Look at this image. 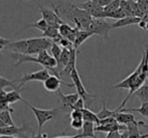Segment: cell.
Listing matches in <instances>:
<instances>
[{
  "instance_id": "cell-17",
  "label": "cell",
  "mask_w": 148,
  "mask_h": 138,
  "mask_svg": "<svg viewBox=\"0 0 148 138\" xmlns=\"http://www.w3.org/2000/svg\"><path fill=\"white\" fill-rule=\"evenodd\" d=\"M92 35H94V33L90 30H80L79 29L78 33H77L76 39L74 41V49H78L89 37H91Z\"/></svg>"
},
{
  "instance_id": "cell-9",
  "label": "cell",
  "mask_w": 148,
  "mask_h": 138,
  "mask_svg": "<svg viewBox=\"0 0 148 138\" xmlns=\"http://www.w3.org/2000/svg\"><path fill=\"white\" fill-rule=\"evenodd\" d=\"M60 85H64L69 88L75 87L74 84H68L60 80V77L56 76V75H51L47 80L43 82V88L47 90V92H51V93H57L60 89Z\"/></svg>"
},
{
  "instance_id": "cell-15",
  "label": "cell",
  "mask_w": 148,
  "mask_h": 138,
  "mask_svg": "<svg viewBox=\"0 0 148 138\" xmlns=\"http://www.w3.org/2000/svg\"><path fill=\"white\" fill-rule=\"evenodd\" d=\"M6 88H11L12 90H16V91L19 92L21 90V86L18 83V79L9 80V79H6L4 77L0 76V92L5 91Z\"/></svg>"
},
{
  "instance_id": "cell-27",
  "label": "cell",
  "mask_w": 148,
  "mask_h": 138,
  "mask_svg": "<svg viewBox=\"0 0 148 138\" xmlns=\"http://www.w3.org/2000/svg\"><path fill=\"white\" fill-rule=\"evenodd\" d=\"M9 105V102H8L7 98H6V91H1L0 92V111L10 110L12 112H14V110Z\"/></svg>"
},
{
  "instance_id": "cell-44",
  "label": "cell",
  "mask_w": 148,
  "mask_h": 138,
  "mask_svg": "<svg viewBox=\"0 0 148 138\" xmlns=\"http://www.w3.org/2000/svg\"><path fill=\"white\" fill-rule=\"evenodd\" d=\"M0 127H5V124H4V123L2 122L1 120H0Z\"/></svg>"
},
{
  "instance_id": "cell-25",
  "label": "cell",
  "mask_w": 148,
  "mask_h": 138,
  "mask_svg": "<svg viewBox=\"0 0 148 138\" xmlns=\"http://www.w3.org/2000/svg\"><path fill=\"white\" fill-rule=\"evenodd\" d=\"M49 23L47 22V20H45L43 18H41V19L37 20V21L33 22V23L28 24V25L26 26V28L33 27V28H36V29H38V30L42 31V32H45V31L49 28Z\"/></svg>"
},
{
  "instance_id": "cell-26",
  "label": "cell",
  "mask_w": 148,
  "mask_h": 138,
  "mask_svg": "<svg viewBox=\"0 0 148 138\" xmlns=\"http://www.w3.org/2000/svg\"><path fill=\"white\" fill-rule=\"evenodd\" d=\"M126 14L125 12L123 11L121 8H119L118 10L116 11H113V12H105L104 11L103 13V18H113V19H121V18L125 17Z\"/></svg>"
},
{
  "instance_id": "cell-13",
  "label": "cell",
  "mask_w": 148,
  "mask_h": 138,
  "mask_svg": "<svg viewBox=\"0 0 148 138\" xmlns=\"http://www.w3.org/2000/svg\"><path fill=\"white\" fill-rule=\"evenodd\" d=\"M140 21H141L140 17H136V16H125V17L118 19L116 22L112 23V28H120L128 25H134V24H138Z\"/></svg>"
},
{
  "instance_id": "cell-11",
  "label": "cell",
  "mask_w": 148,
  "mask_h": 138,
  "mask_svg": "<svg viewBox=\"0 0 148 138\" xmlns=\"http://www.w3.org/2000/svg\"><path fill=\"white\" fill-rule=\"evenodd\" d=\"M58 98H59L60 104H62V108L64 109H70L72 111L74 105L77 103V101L80 98V95L78 93H74V94H69V95H64L62 92V90H59L57 92Z\"/></svg>"
},
{
  "instance_id": "cell-21",
  "label": "cell",
  "mask_w": 148,
  "mask_h": 138,
  "mask_svg": "<svg viewBox=\"0 0 148 138\" xmlns=\"http://www.w3.org/2000/svg\"><path fill=\"white\" fill-rule=\"evenodd\" d=\"M122 112H137L139 113V114H141L142 116L144 117H147L148 118V102H146V103H142L141 104V106L139 108H123Z\"/></svg>"
},
{
  "instance_id": "cell-2",
  "label": "cell",
  "mask_w": 148,
  "mask_h": 138,
  "mask_svg": "<svg viewBox=\"0 0 148 138\" xmlns=\"http://www.w3.org/2000/svg\"><path fill=\"white\" fill-rule=\"evenodd\" d=\"M23 103L33 112L35 119L37 121V125H38V134H41V129H42L43 125L56 116L58 109H39V108L30 105L25 100L23 101Z\"/></svg>"
},
{
  "instance_id": "cell-18",
  "label": "cell",
  "mask_w": 148,
  "mask_h": 138,
  "mask_svg": "<svg viewBox=\"0 0 148 138\" xmlns=\"http://www.w3.org/2000/svg\"><path fill=\"white\" fill-rule=\"evenodd\" d=\"M95 127L96 124L93 122H89V121H84V125H83V132L82 134L83 138H99L95 135Z\"/></svg>"
},
{
  "instance_id": "cell-38",
  "label": "cell",
  "mask_w": 148,
  "mask_h": 138,
  "mask_svg": "<svg viewBox=\"0 0 148 138\" xmlns=\"http://www.w3.org/2000/svg\"><path fill=\"white\" fill-rule=\"evenodd\" d=\"M39 136H40V138H49L47 136V133H41V134H39ZM55 138H83V137L82 134H77V135H73V136H58Z\"/></svg>"
},
{
  "instance_id": "cell-8",
  "label": "cell",
  "mask_w": 148,
  "mask_h": 138,
  "mask_svg": "<svg viewBox=\"0 0 148 138\" xmlns=\"http://www.w3.org/2000/svg\"><path fill=\"white\" fill-rule=\"evenodd\" d=\"M39 12H40L43 19L47 20L49 25L60 27V24L64 23V20L60 18V16L58 14V12L56 11V10H51V9H49V8L40 6V7H39Z\"/></svg>"
},
{
  "instance_id": "cell-24",
  "label": "cell",
  "mask_w": 148,
  "mask_h": 138,
  "mask_svg": "<svg viewBox=\"0 0 148 138\" xmlns=\"http://www.w3.org/2000/svg\"><path fill=\"white\" fill-rule=\"evenodd\" d=\"M116 111H111L107 108L106 103L103 101V105H102V109L97 113L98 118L101 120V119H105V118H109V117H114Z\"/></svg>"
},
{
  "instance_id": "cell-46",
  "label": "cell",
  "mask_w": 148,
  "mask_h": 138,
  "mask_svg": "<svg viewBox=\"0 0 148 138\" xmlns=\"http://www.w3.org/2000/svg\"><path fill=\"white\" fill-rule=\"evenodd\" d=\"M26 1H28V0H26Z\"/></svg>"
},
{
  "instance_id": "cell-16",
  "label": "cell",
  "mask_w": 148,
  "mask_h": 138,
  "mask_svg": "<svg viewBox=\"0 0 148 138\" xmlns=\"http://www.w3.org/2000/svg\"><path fill=\"white\" fill-rule=\"evenodd\" d=\"M77 54L78 51L76 49H71V58L69 60V64L66 65V67L64 69V71L62 72V76H69L71 77L73 70L76 69V62H77Z\"/></svg>"
},
{
  "instance_id": "cell-10",
  "label": "cell",
  "mask_w": 148,
  "mask_h": 138,
  "mask_svg": "<svg viewBox=\"0 0 148 138\" xmlns=\"http://www.w3.org/2000/svg\"><path fill=\"white\" fill-rule=\"evenodd\" d=\"M77 5L80 8H82L83 10L88 12L93 18H103L104 8L97 5L95 2L91 1V0H88V1L84 2V3L77 4Z\"/></svg>"
},
{
  "instance_id": "cell-22",
  "label": "cell",
  "mask_w": 148,
  "mask_h": 138,
  "mask_svg": "<svg viewBox=\"0 0 148 138\" xmlns=\"http://www.w3.org/2000/svg\"><path fill=\"white\" fill-rule=\"evenodd\" d=\"M6 98H7L9 104H14L18 101H21V102L24 101L22 96L20 95V92L16 91V90H11L9 92H6Z\"/></svg>"
},
{
  "instance_id": "cell-41",
  "label": "cell",
  "mask_w": 148,
  "mask_h": 138,
  "mask_svg": "<svg viewBox=\"0 0 148 138\" xmlns=\"http://www.w3.org/2000/svg\"><path fill=\"white\" fill-rule=\"evenodd\" d=\"M128 131L127 130H125V131H123L122 133H121V135H120V138H128Z\"/></svg>"
},
{
  "instance_id": "cell-1",
  "label": "cell",
  "mask_w": 148,
  "mask_h": 138,
  "mask_svg": "<svg viewBox=\"0 0 148 138\" xmlns=\"http://www.w3.org/2000/svg\"><path fill=\"white\" fill-rule=\"evenodd\" d=\"M55 10L60 16L74 22L76 27L80 30H88L93 17L87 11L83 10L78 5L72 3H60L55 7Z\"/></svg>"
},
{
  "instance_id": "cell-28",
  "label": "cell",
  "mask_w": 148,
  "mask_h": 138,
  "mask_svg": "<svg viewBox=\"0 0 148 138\" xmlns=\"http://www.w3.org/2000/svg\"><path fill=\"white\" fill-rule=\"evenodd\" d=\"M73 29H74V27H72L70 24H68V23L64 22V23H62L60 25L59 31H60V34L62 35V37H68L69 35L72 33Z\"/></svg>"
},
{
  "instance_id": "cell-40",
  "label": "cell",
  "mask_w": 148,
  "mask_h": 138,
  "mask_svg": "<svg viewBox=\"0 0 148 138\" xmlns=\"http://www.w3.org/2000/svg\"><path fill=\"white\" fill-rule=\"evenodd\" d=\"M138 123H139V125H141V126H143L144 128L148 129V123H144L143 121H138ZM142 138H148V133H147V134L142 135Z\"/></svg>"
},
{
  "instance_id": "cell-30",
  "label": "cell",
  "mask_w": 148,
  "mask_h": 138,
  "mask_svg": "<svg viewBox=\"0 0 148 138\" xmlns=\"http://www.w3.org/2000/svg\"><path fill=\"white\" fill-rule=\"evenodd\" d=\"M121 5V0H113L109 5H107L106 7H104V11L105 12H113L116 11L120 8Z\"/></svg>"
},
{
  "instance_id": "cell-3",
  "label": "cell",
  "mask_w": 148,
  "mask_h": 138,
  "mask_svg": "<svg viewBox=\"0 0 148 138\" xmlns=\"http://www.w3.org/2000/svg\"><path fill=\"white\" fill-rule=\"evenodd\" d=\"M71 79H72L75 88L77 89V93L80 95L81 98L84 99L86 108H89L90 105H91L92 99L97 97V95H91V94L88 93V91L86 90L84 84H83V82H82V79H81V76H80V74H79L77 68L73 70L72 74H71Z\"/></svg>"
},
{
  "instance_id": "cell-23",
  "label": "cell",
  "mask_w": 148,
  "mask_h": 138,
  "mask_svg": "<svg viewBox=\"0 0 148 138\" xmlns=\"http://www.w3.org/2000/svg\"><path fill=\"white\" fill-rule=\"evenodd\" d=\"M11 113H13L10 110H4L0 111V120L5 124V126H11V125H15L12 120Z\"/></svg>"
},
{
  "instance_id": "cell-37",
  "label": "cell",
  "mask_w": 148,
  "mask_h": 138,
  "mask_svg": "<svg viewBox=\"0 0 148 138\" xmlns=\"http://www.w3.org/2000/svg\"><path fill=\"white\" fill-rule=\"evenodd\" d=\"M91 1H93V2H95L97 5H99V6H101V7H106L107 5H109L110 3H111L113 0H91Z\"/></svg>"
},
{
  "instance_id": "cell-42",
  "label": "cell",
  "mask_w": 148,
  "mask_h": 138,
  "mask_svg": "<svg viewBox=\"0 0 148 138\" xmlns=\"http://www.w3.org/2000/svg\"><path fill=\"white\" fill-rule=\"evenodd\" d=\"M0 138H20V137L11 136V135H0Z\"/></svg>"
},
{
  "instance_id": "cell-6",
  "label": "cell",
  "mask_w": 148,
  "mask_h": 138,
  "mask_svg": "<svg viewBox=\"0 0 148 138\" xmlns=\"http://www.w3.org/2000/svg\"><path fill=\"white\" fill-rule=\"evenodd\" d=\"M26 133H31L33 134V129L26 123H23L22 126H16V125H11V126L0 127V135H11V136L17 137H27Z\"/></svg>"
},
{
  "instance_id": "cell-45",
  "label": "cell",
  "mask_w": 148,
  "mask_h": 138,
  "mask_svg": "<svg viewBox=\"0 0 148 138\" xmlns=\"http://www.w3.org/2000/svg\"><path fill=\"white\" fill-rule=\"evenodd\" d=\"M145 30L148 31V21H146V27H145Z\"/></svg>"
},
{
  "instance_id": "cell-34",
  "label": "cell",
  "mask_w": 148,
  "mask_h": 138,
  "mask_svg": "<svg viewBox=\"0 0 148 138\" xmlns=\"http://www.w3.org/2000/svg\"><path fill=\"white\" fill-rule=\"evenodd\" d=\"M11 43V41L7 38H4V37H0V56H1V53L4 49L8 47V45Z\"/></svg>"
},
{
  "instance_id": "cell-31",
  "label": "cell",
  "mask_w": 148,
  "mask_h": 138,
  "mask_svg": "<svg viewBox=\"0 0 148 138\" xmlns=\"http://www.w3.org/2000/svg\"><path fill=\"white\" fill-rule=\"evenodd\" d=\"M83 125H84V120L83 119H72L70 123V126L72 128L76 129V130L83 129Z\"/></svg>"
},
{
  "instance_id": "cell-33",
  "label": "cell",
  "mask_w": 148,
  "mask_h": 138,
  "mask_svg": "<svg viewBox=\"0 0 148 138\" xmlns=\"http://www.w3.org/2000/svg\"><path fill=\"white\" fill-rule=\"evenodd\" d=\"M84 108H86V105H85V101H84V99L83 98H79V100L77 101V103L74 105V107H73V109L72 110H75V109H77V110H83Z\"/></svg>"
},
{
  "instance_id": "cell-14",
  "label": "cell",
  "mask_w": 148,
  "mask_h": 138,
  "mask_svg": "<svg viewBox=\"0 0 148 138\" xmlns=\"http://www.w3.org/2000/svg\"><path fill=\"white\" fill-rule=\"evenodd\" d=\"M114 118L117 120V122L119 123V124L126 125V126L128 124H130V123L135 122V121H136V119H135V116L132 114V113L122 112V111H119V112L116 111L115 115H114Z\"/></svg>"
},
{
  "instance_id": "cell-32",
  "label": "cell",
  "mask_w": 148,
  "mask_h": 138,
  "mask_svg": "<svg viewBox=\"0 0 148 138\" xmlns=\"http://www.w3.org/2000/svg\"><path fill=\"white\" fill-rule=\"evenodd\" d=\"M71 119H83V112L82 110H72L70 113ZM84 120V119H83Z\"/></svg>"
},
{
  "instance_id": "cell-19",
  "label": "cell",
  "mask_w": 148,
  "mask_h": 138,
  "mask_svg": "<svg viewBox=\"0 0 148 138\" xmlns=\"http://www.w3.org/2000/svg\"><path fill=\"white\" fill-rule=\"evenodd\" d=\"M133 95H135L142 103H146L148 102V80L135 92Z\"/></svg>"
},
{
  "instance_id": "cell-20",
  "label": "cell",
  "mask_w": 148,
  "mask_h": 138,
  "mask_svg": "<svg viewBox=\"0 0 148 138\" xmlns=\"http://www.w3.org/2000/svg\"><path fill=\"white\" fill-rule=\"evenodd\" d=\"M82 112H83V119H84V121H89V122L95 123L96 125H99L100 119L98 118L96 113L89 110L88 108H84V109L82 110Z\"/></svg>"
},
{
  "instance_id": "cell-43",
  "label": "cell",
  "mask_w": 148,
  "mask_h": 138,
  "mask_svg": "<svg viewBox=\"0 0 148 138\" xmlns=\"http://www.w3.org/2000/svg\"><path fill=\"white\" fill-rule=\"evenodd\" d=\"M28 138H40V136H39V134L38 135H31V136Z\"/></svg>"
},
{
  "instance_id": "cell-12",
  "label": "cell",
  "mask_w": 148,
  "mask_h": 138,
  "mask_svg": "<svg viewBox=\"0 0 148 138\" xmlns=\"http://www.w3.org/2000/svg\"><path fill=\"white\" fill-rule=\"evenodd\" d=\"M127 130L126 125L119 124V123H114V124H107V125H96L95 131L96 132H104L110 133L114 131H125Z\"/></svg>"
},
{
  "instance_id": "cell-29",
  "label": "cell",
  "mask_w": 148,
  "mask_h": 138,
  "mask_svg": "<svg viewBox=\"0 0 148 138\" xmlns=\"http://www.w3.org/2000/svg\"><path fill=\"white\" fill-rule=\"evenodd\" d=\"M51 56L57 60V62H59L60 56H62V47H60V45L56 43H53V45L51 47Z\"/></svg>"
},
{
  "instance_id": "cell-36",
  "label": "cell",
  "mask_w": 148,
  "mask_h": 138,
  "mask_svg": "<svg viewBox=\"0 0 148 138\" xmlns=\"http://www.w3.org/2000/svg\"><path fill=\"white\" fill-rule=\"evenodd\" d=\"M142 10L145 12V14H148V0H136Z\"/></svg>"
},
{
  "instance_id": "cell-5",
  "label": "cell",
  "mask_w": 148,
  "mask_h": 138,
  "mask_svg": "<svg viewBox=\"0 0 148 138\" xmlns=\"http://www.w3.org/2000/svg\"><path fill=\"white\" fill-rule=\"evenodd\" d=\"M29 41V47H28V54L29 56L38 55L39 53L43 51H47L51 49L53 45V41L47 37H33V38H28Z\"/></svg>"
},
{
  "instance_id": "cell-4",
  "label": "cell",
  "mask_w": 148,
  "mask_h": 138,
  "mask_svg": "<svg viewBox=\"0 0 148 138\" xmlns=\"http://www.w3.org/2000/svg\"><path fill=\"white\" fill-rule=\"evenodd\" d=\"M112 29V23L108 22L105 18H93L88 30L94 34H98L104 39H109V32Z\"/></svg>"
},
{
  "instance_id": "cell-7",
  "label": "cell",
  "mask_w": 148,
  "mask_h": 138,
  "mask_svg": "<svg viewBox=\"0 0 148 138\" xmlns=\"http://www.w3.org/2000/svg\"><path fill=\"white\" fill-rule=\"evenodd\" d=\"M49 76H51V73H49V69L43 68L42 70H39V71H37V72L23 75L21 78L18 79V83H19V85L21 86V87L24 84H26L28 82H42L43 83Z\"/></svg>"
},
{
  "instance_id": "cell-35",
  "label": "cell",
  "mask_w": 148,
  "mask_h": 138,
  "mask_svg": "<svg viewBox=\"0 0 148 138\" xmlns=\"http://www.w3.org/2000/svg\"><path fill=\"white\" fill-rule=\"evenodd\" d=\"M114 123H117L114 117H109V118H105V119H101L99 122V125H107V124H114Z\"/></svg>"
},
{
  "instance_id": "cell-39",
  "label": "cell",
  "mask_w": 148,
  "mask_h": 138,
  "mask_svg": "<svg viewBox=\"0 0 148 138\" xmlns=\"http://www.w3.org/2000/svg\"><path fill=\"white\" fill-rule=\"evenodd\" d=\"M120 135H121L120 131H114V132L107 133L106 138H120Z\"/></svg>"
}]
</instances>
